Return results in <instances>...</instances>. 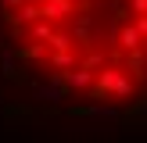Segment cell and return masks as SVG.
Returning a JSON list of instances; mask_svg holds the SVG:
<instances>
[{
	"instance_id": "6da1fadb",
	"label": "cell",
	"mask_w": 147,
	"mask_h": 143,
	"mask_svg": "<svg viewBox=\"0 0 147 143\" xmlns=\"http://www.w3.org/2000/svg\"><path fill=\"white\" fill-rule=\"evenodd\" d=\"M93 93H97V97L115 93L119 100H126V97H133V79H129L126 72H119V68H104V72L93 75Z\"/></svg>"
},
{
	"instance_id": "7a4b0ae2",
	"label": "cell",
	"mask_w": 147,
	"mask_h": 143,
	"mask_svg": "<svg viewBox=\"0 0 147 143\" xmlns=\"http://www.w3.org/2000/svg\"><path fill=\"white\" fill-rule=\"evenodd\" d=\"M68 14H76V0H43L40 4V18L47 21H61Z\"/></svg>"
},
{
	"instance_id": "3957f363",
	"label": "cell",
	"mask_w": 147,
	"mask_h": 143,
	"mask_svg": "<svg viewBox=\"0 0 147 143\" xmlns=\"http://www.w3.org/2000/svg\"><path fill=\"white\" fill-rule=\"evenodd\" d=\"M93 75H97V72L83 64V68H68L61 75V82L68 86V90H90V86H93Z\"/></svg>"
},
{
	"instance_id": "277c9868",
	"label": "cell",
	"mask_w": 147,
	"mask_h": 143,
	"mask_svg": "<svg viewBox=\"0 0 147 143\" xmlns=\"http://www.w3.org/2000/svg\"><path fill=\"white\" fill-rule=\"evenodd\" d=\"M119 47H122V50H136V47H144V32H140L136 25H126V29L119 32Z\"/></svg>"
},
{
	"instance_id": "5b68a950",
	"label": "cell",
	"mask_w": 147,
	"mask_h": 143,
	"mask_svg": "<svg viewBox=\"0 0 147 143\" xmlns=\"http://www.w3.org/2000/svg\"><path fill=\"white\" fill-rule=\"evenodd\" d=\"M50 32H54V29H50V21H47V18H36V25H32V39L43 43V39H50Z\"/></svg>"
},
{
	"instance_id": "8992f818",
	"label": "cell",
	"mask_w": 147,
	"mask_h": 143,
	"mask_svg": "<svg viewBox=\"0 0 147 143\" xmlns=\"http://www.w3.org/2000/svg\"><path fill=\"white\" fill-rule=\"evenodd\" d=\"M14 11H18V21H36L40 18V7L36 4H18Z\"/></svg>"
},
{
	"instance_id": "52a82bcc",
	"label": "cell",
	"mask_w": 147,
	"mask_h": 143,
	"mask_svg": "<svg viewBox=\"0 0 147 143\" xmlns=\"http://www.w3.org/2000/svg\"><path fill=\"white\" fill-rule=\"evenodd\" d=\"M126 54H129V72H136V75H140V72H144V47L126 50Z\"/></svg>"
},
{
	"instance_id": "ba28073f",
	"label": "cell",
	"mask_w": 147,
	"mask_h": 143,
	"mask_svg": "<svg viewBox=\"0 0 147 143\" xmlns=\"http://www.w3.org/2000/svg\"><path fill=\"white\" fill-rule=\"evenodd\" d=\"M54 68H65V72H68V68H76V57H72L68 50H57V57H54Z\"/></svg>"
},
{
	"instance_id": "9c48e42d",
	"label": "cell",
	"mask_w": 147,
	"mask_h": 143,
	"mask_svg": "<svg viewBox=\"0 0 147 143\" xmlns=\"http://www.w3.org/2000/svg\"><path fill=\"white\" fill-rule=\"evenodd\" d=\"M47 43H50L54 50H68V47H72V39H68L65 32H50V39H47Z\"/></svg>"
},
{
	"instance_id": "30bf717a",
	"label": "cell",
	"mask_w": 147,
	"mask_h": 143,
	"mask_svg": "<svg viewBox=\"0 0 147 143\" xmlns=\"http://www.w3.org/2000/svg\"><path fill=\"white\" fill-rule=\"evenodd\" d=\"M36 97H40V100H57V97H61V86H50V90H40Z\"/></svg>"
},
{
	"instance_id": "8fae6325",
	"label": "cell",
	"mask_w": 147,
	"mask_h": 143,
	"mask_svg": "<svg viewBox=\"0 0 147 143\" xmlns=\"http://www.w3.org/2000/svg\"><path fill=\"white\" fill-rule=\"evenodd\" d=\"M133 11H136V14H144V11H147V0H133Z\"/></svg>"
},
{
	"instance_id": "7c38bea8",
	"label": "cell",
	"mask_w": 147,
	"mask_h": 143,
	"mask_svg": "<svg viewBox=\"0 0 147 143\" xmlns=\"http://www.w3.org/2000/svg\"><path fill=\"white\" fill-rule=\"evenodd\" d=\"M22 0H0V7H18Z\"/></svg>"
}]
</instances>
